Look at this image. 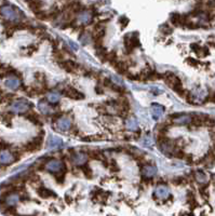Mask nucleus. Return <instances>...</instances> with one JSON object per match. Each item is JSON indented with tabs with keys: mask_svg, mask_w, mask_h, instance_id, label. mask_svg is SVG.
<instances>
[{
	"mask_svg": "<svg viewBox=\"0 0 215 216\" xmlns=\"http://www.w3.org/2000/svg\"><path fill=\"white\" fill-rule=\"evenodd\" d=\"M162 79H164L165 83H167L171 89H173L174 91H176L177 89H179V88H182V86H183L179 77L173 75L172 73H169V71L164 74L163 77H162Z\"/></svg>",
	"mask_w": 215,
	"mask_h": 216,
	"instance_id": "f257e3e1",
	"label": "nucleus"
},
{
	"mask_svg": "<svg viewBox=\"0 0 215 216\" xmlns=\"http://www.w3.org/2000/svg\"><path fill=\"white\" fill-rule=\"evenodd\" d=\"M124 44H125V49H127V51H128L127 53H131L136 47L140 46L137 34H129L128 36H125Z\"/></svg>",
	"mask_w": 215,
	"mask_h": 216,
	"instance_id": "f03ea898",
	"label": "nucleus"
},
{
	"mask_svg": "<svg viewBox=\"0 0 215 216\" xmlns=\"http://www.w3.org/2000/svg\"><path fill=\"white\" fill-rule=\"evenodd\" d=\"M46 169L53 173H58V172H61V171L66 170L65 165H64L60 160H56V159H52V160L48 161V162L46 163Z\"/></svg>",
	"mask_w": 215,
	"mask_h": 216,
	"instance_id": "7ed1b4c3",
	"label": "nucleus"
},
{
	"mask_svg": "<svg viewBox=\"0 0 215 216\" xmlns=\"http://www.w3.org/2000/svg\"><path fill=\"white\" fill-rule=\"evenodd\" d=\"M42 141H43L42 136H37V137H35L33 141H29V143L25 146V150L31 151V152L39 150L41 148V145H42Z\"/></svg>",
	"mask_w": 215,
	"mask_h": 216,
	"instance_id": "20e7f679",
	"label": "nucleus"
},
{
	"mask_svg": "<svg viewBox=\"0 0 215 216\" xmlns=\"http://www.w3.org/2000/svg\"><path fill=\"white\" fill-rule=\"evenodd\" d=\"M64 94H65L67 97L73 98V100H81V98L85 97L82 93H80L79 91H77L76 89H74L73 86H67L65 89H64Z\"/></svg>",
	"mask_w": 215,
	"mask_h": 216,
	"instance_id": "39448f33",
	"label": "nucleus"
},
{
	"mask_svg": "<svg viewBox=\"0 0 215 216\" xmlns=\"http://www.w3.org/2000/svg\"><path fill=\"white\" fill-rule=\"evenodd\" d=\"M30 107H33V105H30V103H28V102L24 100L19 101L17 103L13 105V109L15 111H19V113H25L27 109H29Z\"/></svg>",
	"mask_w": 215,
	"mask_h": 216,
	"instance_id": "423d86ee",
	"label": "nucleus"
},
{
	"mask_svg": "<svg viewBox=\"0 0 215 216\" xmlns=\"http://www.w3.org/2000/svg\"><path fill=\"white\" fill-rule=\"evenodd\" d=\"M71 160L74 161V163L77 165H83V163L86 162V160H88V155H85V153H76L74 152L73 155H71Z\"/></svg>",
	"mask_w": 215,
	"mask_h": 216,
	"instance_id": "0eeeda50",
	"label": "nucleus"
},
{
	"mask_svg": "<svg viewBox=\"0 0 215 216\" xmlns=\"http://www.w3.org/2000/svg\"><path fill=\"white\" fill-rule=\"evenodd\" d=\"M190 122H191V116L190 115H183V114H179V116L172 121V123H174V125H190Z\"/></svg>",
	"mask_w": 215,
	"mask_h": 216,
	"instance_id": "6e6552de",
	"label": "nucleus"
},
{
	"mask_svg": "<svg viewBox=\"0 0 215 216\" xmlns=\"http://www.w3.org/2000/svg\"><path fill=\"white\" fill-rule=\"evenodd\" d=\"M163 111H164L163 106L159 105V104H157V103L152 104V118H154V119L158 120V119L162 116Z\"/></svg>",
	"mask_w": 215,
	"mask_h": 216,
	"instance_id": "1a4fd4ad",
	"label": "nucleus"
},
{
	"mask_svg": "<svg viewBox=\"0 0 215 216\" xmlns=\"http://www.w3.org/2000/svg\"><path fill=\"white\" fill-rule=\"evenodd\" d=\"M58 131H68L71 126V122L68 118H60L58 120Z\"/></svg>",
	"mask_w": 215,
	"mask_h": 216,
	"instance_id": "9d476101",
	"label": "nucleus"
},
{
	"mask_svg": "<svg viewBox=\"0 0 215 216\" xmlns=\"http://www.w3.org/2000/svg\"><path fill=\"white\" fill-rule=\"evenodd\" d=\"M58 64H60V66L62 67V68L69 71V73H71V71H75L76 69H77V67H78L77 64H76L74 61H70V59H68V61H63V62H61V63H58Z\"/></svg>",
	"mask_w": 215,
	"mask_h": 216,
	"instance_id": "9b49d317",
	"label": "nucleus"
},
{
	"mask_svg": "<svg viewBox=\"0 0 215 216\" xmlns=\"http://www.w3.org/2000/svg\"><path fill=\"white\" fill-rule=\"evenodd\" d=\"M142 172L146 178H152L156 173H157V168L155 165H144V168L142 169Z\"/></svg>",
	"mask_w": 215,
	"mask_h": 216,
	"instance_id": "f8f14e48",
	"label": "nucleus"
},
{
	"mask_svg": "<svg viewBox=\"0 0 215 216\" xmlns=\"http://www.w3.org/2000/svg\"><path fill=\"white\" fill-rule=\"evenodd\" d=\"M192 177L196 182L199 183V185H203V184L209 183L207 180V176L201 171H197V172H192Z\"/></svg>",
	"mask_w": 215,
	"mask_h": 216,
	"instance_id": "ddd939ff",
	"label": "nucleus"
},
{
	"mask_svg": "<svg viewBox=\"0 0 215 216\" xmlns=\"http://www.w3.org/2000/svg\"><path fill=\"white\" fill-rule=\"evenodd\" d=\"M155 195L157 196L159 199H167V198L170 197L169 195V190L165 186H159V187L156 189Z\"/></svg>",
	"mask_w": 215,
	"mask_h": 216,
	"instance_id": "4468645a",
	"label": "nucleus"
},
{
	"mask_svg": "<svg viewBox=\"0 0 215 216\" xmlns=\"http://www.w3.org/2000/svg\"><path fill=\"white\" fill-rule=\"evenodd\" d=\"M88 156H89V157H90V158L94 159V160L103 161L104 163H106V161H105V157H104L103 152H101V151H98V150H91V151H89Z\"/></svg>",
	"mask_w": 215,
	"mask_h": 216,
	"instance_id": "2eb2a0df",
	"label": "nucleus"
},
{
	"mask_svg": "<svg viewBox=\"0 0 215 216\" xmlns=\"http://www.w3.org/2000/svg\"><path fill=\"white\" fill-rule=\"evenodd\" d=\"M25 117L27 119H28L30 122H33L34 125H41V122H40V119H39V116L37 115L35 111H28V113L26 114Z\"/></svg>",
	"mask_w": 215,
	"mask_h": 216,
	"instance_id": "dca6fc26",
	"label": "nucleus"
},
{
	"mask_svg": "<svg viewBox=\"0 0 215 216\" xmlns=\"http://www.w3.org/2000/svg\"><path fill=\"white\" fill-rule=\"evenodd\" d=\"M38 195L40 196L43 199H48L50 197H55V193L50 189H47V188H39L38 189Z\"/></svg>",
	"mask_w": 215,
	"mask_h": 216,
	"instance_id": "f3484780",
	"label": "nucleus"
},
{
	"mask_svg": "<svg viewBox=\"0 0 215 216\" xmlns=\"http://www.w3.org/2000/svg\"><path fill=\"white\" fill-rule=\"evenodd\" d=\"M91 19H92L91 13H89L88 11H82L80 14H79L78 21L80 22V23H82V24H88L89 22L91 21Z\"/></svg>",
	"mask_w": 215,
	"mask_h": 216,
	"instance_id": "a211bd4d",
	"label": "nucleus"
},
{
	"mask_svg": "<svg viewBox=\"0 0 215 216\" xmlns=\"http://www.w3.org/2000/svg\"><path fill=\"white\" fill-rule=\"evenodd\" d=\"M125 125H127L128 130H131V131L138 130L137 129V120L135 118H133V117H131V118H129L127 121H125Z\"/></svg>",
	"mask_w": 215,
	"mask_h": 216,
	"instance_id": "6ab92c4d",
	"label": "nucleus"
},
{
	"mask_svg": "<svg viewBox=\"0 0 215 216\" xmlns=\"http://www.w3.org/2000/svg\"><path fill=\"white\" fill-rule=\"evenodd\" d=\"M28 6H29V8L35 12V13H37V12L41 11V8H42V6H43V2L31 1V2H28Z\"/></svg>",
	"mask_w": 215,
	"mask_h": 216,
	"instance_id": "aec40b11",
	"label": "nucleus"
},
{
	"mask_svg": "<svg viewBox=\"0 0 215 216\" xmlns=\"http://www.w3.org/2000/svg\"><path fill=\"white\" fill-rule=\"evenodd\" d=\"M80 169L82 170V172H83V174H85V176L86 178H91L92 177V169L90 168V165L89 164H86V163H85L83 165H81L80 166Z\"/></svg>",
	"mask_w": 215,
	"mask_h": 216,
	"instance_id": "412c9836",
	"label": "nucleus"
},
{
	"mask_svg": "<svg viewBox=\"0 0 215 216\" xmlns=\"http://www.w3.org/2000/svg\"><path fill=\"white\" fill-rule=\"evenodd\" d=\"M171 23L174 26H181V14L173 13L171 15Z\"/></svg>",
	"mask_w": 215,
	"mask_h": 216,
	"instance_id": "4be33fe9",
	"label": "nucleus"
},
{
	"mask_svg": "<svg viewBox=\"0 0 215 216\" xmlns=\"http://www.w3.org/2000/svg\"><path fill=\"white\" fill-rule=\"evenodd\" d=\"M6 84L9 86V88H12V89H17V86H19V81L17 80L16 78H11V79H10V80L7 81Z\"/></svg>",
	"mask_w": 215,
	"mask_h": 216,
	"instance_id": "5701e85b",
	"label": "nucleus"
},
{
	"mask_svg": "<svg viewBox=\"0 0 215 216\" xmlns=\"http://www.w3.org/2000/svg\"><path fill=\"white\" fill-rule=\"evenodd\" d=\"M60 97H61V96L58 95V94L51 93V94H49V95H48V101L50 102V103H52V104H55V103H58V102L60 101Z\"/></svg>",
	"mask_w": 215,
	"mask_h": 216,
	"instance_id": "b1692460",
	"label": "nucleus"
},
{
	"mask_svg": "<svg viewBox=\"0 0 215 216\" xmlns=\"http://www.w3.org/2000/svg\"><path fill=\"white\" fill-rule=\"evenodd\" d=\"M62 145V141L61 138L58 137H54L52 138L50 141V143H49V146H50V148H54V147H58V146Z\"/></svg>",
	"mask_w": 215,
	"mask_h": 216,
	"instance_id": "393cba45",
	"label": "nucleus"
},
{
	"mask_svg": "<svg viewBox=\"0 0 215 216\" xmlns=\"http://www.w3.org/2000/svg\"><path fill=\"white\" fill-rule=\"evenodd\" d=\"M65 171H66V170L61 171V172H58V174H56L55 176H54V177H55V180H56V183H58V184H63L64 180H65Z\"/></svg>",
	"mask_w": 215,
	"mask_h": 216,
	"instance_id": "a878e982",
	"label": "nucleus"
},
{
	"mask_svg": "<svg viewBox=\"0 0 215 216\" xmlns=\"http://www.w3.org/2000/svg\"><path fill=\"white\" fill-rule=\"evenodd\" d=\"M39 109H40V111L42 114H49L50 113V107H49L48 104L43 103V102H41V103H39Z\"/></svg>",
	"mask_w": 215,
	"mask_h": 216,
	"instance_id": "bb28decb",
	"label": "nucleus"
},
{
	"mask_svg": "<svg viewBox=\"0 0 215 216\" xmlns=\"http://www.w3.org/2000/svg\"><path fill=\"white\" fill-rule=\"evenodd\" d=\"M173 183H174L175 185H186V184L188 183V180L185 177H176L173 180Z\"/></svg>",
	"mask_w": 215,
	"mask_h": 216,
	"instance_id": "cd10ccee",
	"label": "nucleus"
},
{
	"mask_svg": "<svg viewBox=\"0 0 215 216\" xmlns=\"http://www.w3.org/2000/svg\"><path fill=\"white\" fill-rule=\"evenodd\" d=\"M35 77H36V80L38 82H40V84L46 82V77H44L42 73H36L35 74Z\"/></svg>",
	"mask_w": 215,
	"mask_h": 216,
	"instance_id": "c85d7f7f",
	"label": "nucleus"
},
{
	"mask_svg": "<svg viewBox=\"0 0 215 216\" xmlns=\"http://www.w3.org/2000/svg\"><path fill=\"white\" fill-rule=\"evenodd\" d=\"M109 169H110V171H113V172H118V171H119V166H118L117 162H116L115 160H110Z\"/></svg>",
	"mask_w": 215,
	"mask_h": 216,
	"instance_id": "c756f323",
	"label": "nucleus"
},
{
	"mask_svg": "<svg viewBox=\"0 0 215 216\" xmlns=\"http://www.w3.org/2000/svg\"><path fill=\"white\" fill-rule=\"evenodd\" d=\"M161 31L163 33L164 35H170L172 33V28H170V26H168V25H162L161 26Z\"/></svg>",
	"mask_w": 215,
	"mask_h": 216,
	"instance_id": "7c9ffc66",
	"label": "nucleus"
},
{
	"mask_svg": "<svg viewBox=\"0 0 215 216\" xmlns=\"http://www.w3.org/2000/svg\"><path fill=\"white\" fill-rule=\"evenodd\" d=\"M113 84V82L110 80L109 78H104L103 79V86H106V88H112Z\"/></svg>",
	"mask_w": 215,
	"mask_h": 216,
	"instance_id": "2f4dec72",
	"label": "nucleus"
},
{
	"mask_svg": "<svg viewBox=\"0 0 215 216\" xmlns=\"http://www.w3.org/2000/svg\"><path fill=\"white\" fill-rule=\"evenodd\" d=\"M119 22L121 23V25H122V27H124V26H125V25H127V24H128V22H129V21H128V19H127V17H124V16H121V17H120V19H119Z\"/></svg>",
	"mask_w": 215,
	"mask_h": 216,
	"instance_id": "473e14b6",
	"label": "nucleus"
},
{
	"mask_svg": "<svg viewBox=\"0 0 215 216\" xmlns=\"http://www.w3.org/2000/svg\"><path fill=\"white\" fill-rule=\"evenodd\" d=\"M187 62H188V64H190L191 66H197V65H198V62H197L196 59H194V58H188V59H187Z\"/></svg>",
	"mask_w": 215,
	"mask_h": 216,
	"instance_id": "72a5a7b5",
	"label": "nucleus"
},
{
	"mask_svg": "<svg viewBox=\"0 0 215 216\" xmlns=\"http://www.w3.org/2000/svg\"><path fill=\"white\" fill-rule=\"evenodd\" d=\"M207 42H209L210 46H212V47H214V48H215V37H214V36H211V37H210V38H209V41H207Z\"/></svg>",
	"mask_w": 215,
	"mask_h": 216,
	"instance_id": "f704fd0d",
	"label": "nucleus"
}]
</instances>
